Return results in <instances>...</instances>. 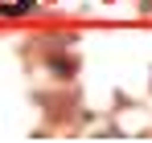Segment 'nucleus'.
<instances>
[{
  "label": "nucleus",
  "mask_w": 152,
  "mask_h": 143,
  "mask_svg": "<svg viewBox=\"0 0 152 143\" xmlns=\"http://www.w3.org/2000/svg\"><path fill=\"white\" fill-rule=\"evenodd\" d=\"M0 12L4 17H29V12H37V0H12V4L0 0Z\"/></svg>",
  "instance_id": "1"
}]
</instances>
